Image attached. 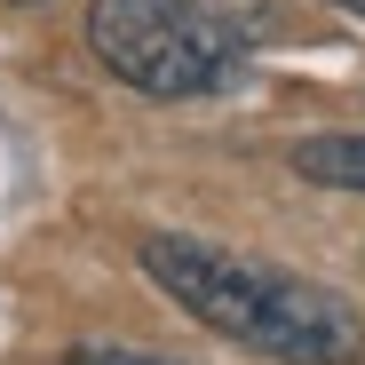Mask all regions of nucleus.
<instances>
[{
    "label": "nucleus",
    "mask_w": 365,
    "mask_h": 365,
    "mask_svg": "<svg viewBox=\"0 0 365 365\" xmlns=\"http://www.w3.org/2000/svg\"><path fill=\"white\" fill-rule=\"evenodd\" d=\"M88 48L111 80H128L159 103L175 96H215L238 80L247 40L207 0H96L88 9Z\"/></svg>",
    "instance_id": "nucleus-2"
},
{
    "label": "nucleus",
    "mask_w": 365,
    "mask_h": 365,
    "mask_svg": "<svg viewBox=\"0 0 365 365\" xmlns=\"http://www.w3.org/2000/svg\"><path fill=\"white\" fill-rule=\"evenodd\" d=\"M302 182H326V191H365V135H318L294 151Z\"/></svg>",
    "instance_id": "nucleus-3"
},
{
    "label": "nucleus",
    "mask_w": 365,
    "mask_h": 365,
    "mask_svg": "<svg viewBox=\"0 0 365 365\" xmlns=\"http://www.w3.org/2000/svg\"><path fill=\"white\" fill-rule=\"evenodd\" d=\"M334 9H349V16H365V0H334Z\"/></svg>",
    "instance_id": "nucleus-5"
},
{
    "label": "nucleus",
    "mask_w": 365,
    "mask_h": 365,
    "mask_svg": "<svg viewBox=\"0 0 365 365\" xmlns=\"http://www.w3.org/2000/svg\"><path fill=\"white\" fill-rule=\"evenodd\" d=\"M143 270L175 310H191L238 349H262L278 365H349L365 357V318L302 270L230 255L215 238H143Z\"/></svg>",
    "instance_id": "nucleus-1"
},
{
    "label": "nucleus",
    "mask_w": 365,
    "mask_h": 365,
    "mask_svg": "<svg viewBox=\"0 0 365 365\" xmlns=\"http://www.w3.org/2000/svg\"><path fill=\"white\" fill-rule=\"evenodd\" d=\"M72 365H175V357H151V349H103V341H88V349H72Z\"/></svg>",
    "instance_id": "nucleus-4"
}]
</instances>
